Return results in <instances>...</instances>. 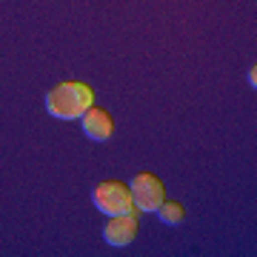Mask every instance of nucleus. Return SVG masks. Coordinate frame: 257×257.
Instances as JSON below:
<instances>
[{"mask_svg":"<svg viewBox=\"0 0 257 257\" xmlns=\"http://www.w3.org/2000/svg\"><path fill=\"white\" fill-rule=\"evenodd\" d=\"M83 135L94 143H103V140H109L114 135V120L106 109L100 106H92V109L83 114Z\"/></svg>","mask_w":257,"mask_h":257,"instance_id":"5","label":"nucleus"},{"mask_svg":"<svg viewBox=\"0 0 257 257\" xmlns=\"http://www.w3.org/2000/svg\"><path fill=\"white\" fill-rule=\"evenodd\" d=\"M132 200L140 211H157V206L166 200V186L163 180L152 172H140L132 177Z\"/></svg>","mask_w":257,"mask_h":257,"instance_id":"3","label":"nucleus"},{"mask_svg":"<svg viewBox=\"0 0 257 257\" xmlns=\"http://www.w3.org/2000/svg\"><path fill=\"white\" fill-rule=\"evenodd\" d=\"M92 203L106 214V217H117V214H126V211L135 209V200H132V189H128L123 180H103L92 189Z\"/></svg>","mask_w":257,"mask_h":257,"instance_id":"2","label":"nucleus"},{"mask_svg":"<svg viewBox=\"0 0 257 257\" xmlns=\"http://www.w3.org/2000/svg\"><path fill=\"white\" fill-rule=\"evenodd\" d=\"M248 83H251V86H257V66H251V69H248Z\"/></svg>","mask_w":257,"mask_h":257,"instance_id":"7","label":"nucleus"},{"mask_svg":"<svg viewBox=\"0 0 257 257\" xmlns=\"http://www.w3.org/2000/svg\"><path fill=\"white\" fill-rule=\"evenodd\" d=\"M157 214H160V220H163L166 226H180V223L186 220V206L177 203V200H163L157 206Z\"/></svg>","mask_w":257,"mask_h":257,"instance_id":"6","label":"nucleus"},{"mask_svg":"<svg viewBox=\"0 0 257 257\" xmlns=\"http://www.w3.org/2000/svg\"><path fill=\"white\" fill-rule=\"evenodd\" d=\"M138 231H140V209L135 206L126 214L109 217V223L103 226V240L109 246H128L132 240L138 237Z\"/></svg>","mask_w":257,"mask_h":257,"instance_id":"4","label":"nucleus"},{"mask_svg":"<svg viewBox=\"0 0 257 257\" xmlns=\"http://www.w3.org/2000/svg\"><path fill=\"white\" fill-rule=\"evenodd\" d=\"M92 106H94V89L80 80L57 83L55 89L46 94V111L60 120L83 117Z\"/></svg>","mask_w":257,"mask_h":257,"instance_id":"1","label":"nucleus"}]
</instances>
